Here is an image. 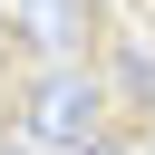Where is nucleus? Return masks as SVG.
I'll use <instances>...</instances> for the list:
<instances>
[{"label": "nucleus", "mask_w": 155, "mask_h": 155, "mask_svg": "<svg viewBox=\"0 0 155 155\" xmlns=\"http://www.w3.org/2000/svg\"><path fill=\"white\" fill-rule=\"evenodd\" d=\"M107 126H116V107H107V87L87 78V58L29 68V87H19V136H29V145L78 155V145H87V136H107Z\"/></svg>", "instance_id": "obj_1"}, {"label": "nucleus", "mask_w": 155, "mask_h": 155, "mask_svg": "<svg viewBox=\"0 0 155 155\" xmlns=\"http://www.w3.org/2000/svg\"><path fill=\"white\" fill-rule=\"evenodd\" d=\"M10 29H19V48H29L39 68H58V58H78V48L97 39L87 0H10Z\"/></svg>", "instance_id": "obj_2"}, {"label": "nucleus", "mask_w": 155, "mask_h": 155, "mask_svg": "<svg viewBox=\"0 0 155 155\" xmlns=\"http://www.w3.org/2000/svg\"><path fill=\"white\" fill-rule=\"evenodd\" d=\"M107 107H116V126H155V68H145V48H126V39H107Z\"/></svg>", "instance_id": "obj_3"}, {"label": "nucleus", "mask_w": 155, "mask_h": 155, "mask_svg": "<svg viewBox=\"0 0 155 155\" xmlns=\"http://www.w3.org/2000/svg\"><path fill=\"white\" fill-rule=\"evenodd\" d=\"M78 155H145V136H136V126H107V136H87Z\"/></svg>", "instance_id": "obj_4"}, {"label": "nucleus", "mask_w": 155, "mask_h": 155, "mask_svg": "<svg viewBox=\"0 0 155 155\" xmlns=\"http://www.w3.org/2000/svg\"><path fill=\"white\" fill-rule=\"evenodd\" d=\"M0 155H48V145H29V136H10V145H0Z\"/></svg>", "instance_id": "obj_5"}, {"label": "nucleus", "mask_w": 155, "mask_h": 155, "mask_svg": "<svg viewBox=\"0 0 155 155\" xmlns=\"http://www.w3.org/2000/svg\"><path fill=\"white\" fill-rule=\"evenodd\" d=\"M0 10H10V0H0Z\"/></svg>", "instance_id": "obj_6"}]
</instances>
